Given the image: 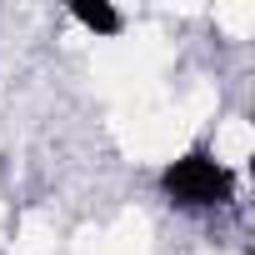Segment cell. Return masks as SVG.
Masks as SVG:
<instances>
[{"instance_id": "1", "label": "cell", "mask_w": 255, "mask_h": 255, "mask_svg": "<svg viewBox=\"0 0 255 255\" xmlns=\"http://www.w3.org/2000/svg\"><path fill=\"white\" fill-rule=\"evenodd\" d=\"M160 190L170 195V205L210 210V205H225L235 195V175L220 160H210L205 150H190V155H180L160 170Z\"/></svg>"}, {"instance_id": "2", "label": "cell", "mask_w": 255, "mask_h": 255, "mask_svg": "<svg viewBox=\"0 0 255 255\" xmlns=\"http://www.w3.org/2000/svg\"><path fill=\"white\" fill-rule=\"evenodd\" d=\"M70 15L85 25V30H95V35H120V10L115 5H105V0H75L70 5Z\"/></svg>"}]
</instances>
